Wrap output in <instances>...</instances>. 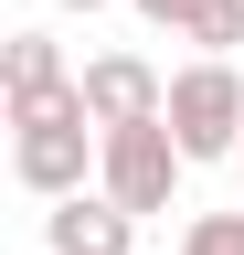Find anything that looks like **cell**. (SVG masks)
<instances>
[{"mask_svg": "<svg viewBox=\"0 0 244 255\" xmlns=\"http://www.w3.org/2000/svg\"><path fill=\"white\" fill-rule=\"evenodd\" d=\"M234 170H244V149H234Z\"/></svg>", "mask_w": 244, "mask_h": 255, "instance_id": "8fae6325", "label": "cell"}, {"mask_svg": "<svg viewBox=\"0 0 244 255\" xmlns=\"http://www.w3.org/2000/svg\"><path fill=\"white\" fill-rule=\"evenodd\" d=\"M75 75H64V43H53V32H11V43H0V96H11V107H43V96H64Z\"/></svg>", "mask_w": 244, "mask_h": 255, "instance_id": "8992f818", "label": "cell"}, {"mask_svg": "<svg viewBox=\"0 0 244 255\" xmlns=\"http://www.w3.org/2000/svg\"><path fill=\"white\" fill-rule=\"evenodd\" d=\"M43 255H138V213L117 191H64L43 213Z\"/></svg>", "mask_w": 244, "mask_h": 255, "instance_id": "5b68a950", "label": "cell"}, {"mask_svg": "<svg viewBox=\"0 0 244 255\" xmlns=\"http://www.w3.org/2000/svg\"><path fill=\"white\" fill-rule=\"evenodd\" d=\"M180 138H170V117H149V128H106V159H96V191H117L138 223L149 213H180Z\"/></svg>", "mask_w": 244, "mask_h": 255, "instance_id": "3957f363", "label": "cell"}, {"mask_svg": "<svg viewBox=\"0 0 244 255\" xmlns=\"http://www.w3.org/2000/svg\"><path fill=\"white\" fill-rule=\"evenodd\" d=\"M96 159H106V128H96V107H85V85L43 96V107H11V181L32 191V202L85 191Z\"/></svg>", "mask_w": 244, "mask_h": 255, "instance_id": "6da1fadb", "label": "cell"}, {"mask_svg": "<svg viewBox=\"0 0 244 255\" xmlns=\"http://www.w3.org/2000/svg\"><path fill=\"white\" fill-rule=\"evenodd\" d=\"M170 138H180V159H234L244 149V75H234V53H191L170 75Z\"/></svg>", "mask_w": 244, "mask_h": 255, "instance_id": "7a4b0ae2", "label": "cell"}, {"mask_svg": "<svg viewBox=\"0 0 244 255\" xmlns=\"http://www.w3.org/2000/svg\"><path fill=\"white\" fill-rule=\"evenodd\" d=\"M53 11H106V0H53Z\"/></svg>", "mask_w": 244, "mask_h": 255, "instance_id": "30bf717a", "label": "cell"}, {"mask_svg": "<svg viewBox=\"0 0 244 255\" xmlns=\"http://www.w3.org/2000/svg\"><path fill=\"white\" fill-rule=\"evenodd\" d=\"M180 255H244V213H191L180 223Z\"/></svg>", "mask_w": 244, "mask_h": 255, "instance_id": "ba28073f", "label": "cell"}, {"mask_svg": "<svg viewBox=\"0 0 244 255\" xmlns=\"http://www.w3.org/2000/svg\"><path fill=\"white\" fill-rule=\"evenodd\" d=\"M85 107H96V128H149V117H170V75L149 53H85Z\"/></svg>", "mask_w": 244, "mask_h": 255, "instance_id": "277c9868", "label": "cell"}, {"mask_svg": "<svg viewBox=\"0 0 244 255\" xmlns=\"http://www.w3.org/2000/svg\"><path fill=\"white\" fill-rule=\"evenodd\" d=\"M180 43H202V53H234V43H244V0H191Z\"/></svg>", "mask_w": 244, "mask_h": 255, "instance_id": "52a82bcc", "label": "cell"}, {"mask_svg": "<svg viewBox=\"0 0 244 255\" xmlns=\"http://www.w3.org/2000/svg\"><path fill=\"white\" fill-rule=\"evenodd\" d=\"M128 11H138V21H160V32H180V21H191V0H128Z\"/></svg>", "mask_w": 244, "mask_h": 255, "instance_id": "9c48e42d", "label": "cell"}]
</instances>
